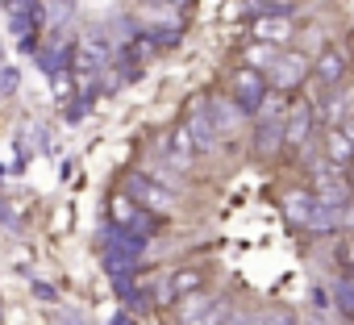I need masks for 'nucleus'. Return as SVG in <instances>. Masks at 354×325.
I'll return each mask as SVG.
<instances>
[{
	"label": "nucleus",
	"instance_id": "nucleus-2",
	"mask_svg": "<svg viewBox=\"0 0 354 325\" xmlns=\"http://www.w3.org/2000/svg\"><path fill=\"white\" fill-rule=\"evenodd\" d=\"M308 129H313V104H304V100L288 104V117H283V142H288V146H300V142L308 138Z\"/></svg>",
	"mask_w": 354,
	"mask_h": 325
},
{
	"label": "nucleus",
	"instance_id": "nucleus-14",
	"mask_svg": "<svg viewBox=\"0 0 354 325\" xmlns=\"http://www.w3.org/2000/svg\"><path fill=\"white\" fill-rule=\"evenodd\" d=\"M342 263H346V267L354 271V234H350V238L342 242Z\"/></svg>",
	"mask_w": 354,
	"mask_h": 325
},
{
	"label": "nucleus",
	"instance_id": "nucleus-12",
	"mask_svg": "<svg viewBox=\"0 0 354 325\" xmlns=\"http://www.w3.org/2000/svg\"><path fill=\"white\" fill-rule=\"evenodd\" d=\"M192 288H201V275L196 271H180L171 279V288H162V296L171 300V296H184V292H192Z\"/></svg>",
	"mask_w": 354,
	"mask_h": 325
},
{
	"label": "nucleus",
	"instance_id": "nucleus-6",
	"mask_svg": "<svg viewBox=\"0 0 354 325\" xmlns=\"http://www.w3.org/2000/svg\"><path fill=\"white\" fill-rule=\"evenodd\" d=\"M254 38L267 46V42H288L292 38V21L288 17H259L254 21Z\"/></svg>",
	"mask_w": 354,
	"mask_h": 325
},
{
	"label": "nucleus",
	"instance_id": "nucleus-17",
	"mask_svg": "<svg viewBox=\"0 0 354 325\" xmlns=\"http://www.w3.org/2000/svg\"><path fill=\"white\" fill-rule=\"evenodd\" d=\"M346 184H350V196H354V162H350V180Z\"/></svg>",
	"mask_w": 354,
	"mask_h": 325
},
{
	"label": "nucleus",
	"instance_id": "nucleus-4",
	"mask_svg": "<svg viewBox=\"0 0 354 325\" xmlns=\"http://www.w3.org/2000/svg\"><path fill=\"white\" fill-rule=\"evenodd\" d=\"M313 75L321 80V84H342L346 80V59H342V50H321L317 55V63H313Z\"/></svg>",
	"mask_w": 354,
	"mask_h": 325
},
{
	"label": "nucleus",
	"instance_id": "nucleus-5",
	"mask_svg": "<svg viewBox=\"0 0 354 325\" xmlns=\"http://www.w3.org/2000/svg\"><path fill=\"white\" fill-rule=\"evenodd\" d=\"M304 71H308V63H304L300 55H283V59H275V88H279V92L296 88V84L304 80Z\"/></svg>",
	"mask_w": 354,
	"mask_h": 325
},
{
	"label": "nucleus",
	"instance_id": "nucleus-11",
	"mask_svg": "<svg viewBox=\"0 0 354 325\" xmlns=\"http://www.w3.org/2000/svg\"><path fill=\"white\" fill-rule=\"evenodd\" d=\"M100 59H104V46H100V42L84 38V42L75 46V67H80V71H96V67H100Z\"/></svg>",
	"mask_w": 354,
	"mask_h": 325
},
{
	"label": "nucleus",
	"instance_id": "nucleus-15",
	"mask_svg": "<svg viewBox=\"0 0 354 325\" xmlns=\"http://www.w3.org/2000/svg\"><path fill=\"white\" fill-rule=\"evenodd\" d=\"M113 217H117V221H129V205H125V201H117V205H113Z\"/></svg>",
	"mask_w": 354,
	"mask_h": 325
},
{
	"label": "nucleus",
	"instance_id": "nucleus-7",
	"mask_svg": "<svg viewBox=\"0 0 354 325\" xmlns=\"http://www.w3.org/2000/svg\"><path fill=\"white\" fill-rule=\"evenodd\" d=\"M129 196L138 201V205H146V209H171V196L162 192V188H154V184H146V180H129Z\"/></svg>",
	"mask_w": 354,
	"mask_h": 325
},
{
	"label": "nucleus",
	"instance_id": "nucleus-16",
	"mask_svg": "<svg viewBox=\"0 0 354 325\" xmlns=\"http://www.w3.org/2000/svg\"><path fill=\"white\" fill-rule=\"evenodd\" d=\"M55 92H59V96H71V80L59 75V80H55Z\"/></svg>",
	"mask_w": 354,
	"mask_h": 325
},
{
	"label": "nucleus",
	"instance_id": "nucleus-10",
	"mask_svg": "<svg viewBox=\"0 0 354 325\" xmlns=\"http://www.w3.org/2000/svg\"><path fill=\"white\" fill-rule=\"evenodd\" d=\"M192 154H196V142H192V133L180 125V129L171 133V158L180 162V167H188V162H192Z\"/></svg>",
	"mask_w": 354,
	"mask_h": 325
},
{
	"label": "nucleus",
	"instance_id": "nucleus-13",
	"mask_svg": "<svg viewBox=\"0 0 354 325\" xmlns=\"http://www.w3.org/2000/svg\"><path fill=\"white\" fill-rule=\"evenodd\" d=\"M213 113V121H217V133H230V125L238 121V104H230V100H221L217 109H209Z\"/></svg>",
	"mask_w": 354,
	"mask_h": 325
},
{
	"label": "nucleus",
	"instance_id": "nucleus-1",
	"mask_svg": "<svg viewBox=\"0 0 354 325\" xmlns=\"http://www.w3.org/2000/svg\"><path fill=\"white\" fill-rule=\"evenodd\" d=\"M230 88H234V104H242V109H259L267 100V75H259L254 67H238Z\"/></svg>",
	"mask_w": 354,
	"mask_h": 325
},
{
	"label": "nucleus",
	"instance_id": "nucleus-8",
	"mask_svg": "<svg viewBox=\"0 0 354 325\" xmlns=\"http://www.w3.org/2000/svg\"><path fill=\"white\" fill-rule=\"evenodd\" d=\"M184 129L192 133L196 150H213V146H217V142H213V138H217V129L209 125V113H192V117L184 121Z\"/></svg>",
	"mask_w": 354,
	"mask_h": 325
},
{
	"label": "nucleus",
	"instance_id": "nucleus-9",
	"mask_svg": "<svg viewBox=\"0 0 354 325\" xmlns=\"http://www.w3.org/2000/svg\"><path fill=\"white\" fill-rule=\"evenodd\" d=\"M325 154H329V162H354V142H350V133H346V129H329V133H325Z\"/></svg>",
	"mask_w": 354,
	"mask_h": 325
},
{
	"label": "nucleus",
	"instance_id": "nucleus-3",
	"mask_svg": "<svg viewBox=\"0 0 354 325\" xmlns=\"http://www.w3.org/2000/svg\"><path fill=\"white\" fill-rule=\"evenodd\" d=\"M346 201H350V184H346L337 171H321V176H317V205L342 209Z\"/></svg>",
	"mask_w": 354,
	"mask_h": 325
}]
</instances>
